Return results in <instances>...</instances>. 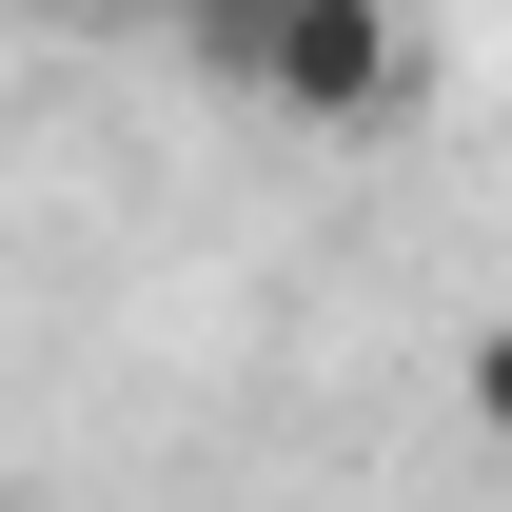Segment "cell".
I'll return each mask as SVG.
<instances>
[{"label": "cell", "mask_w": 512, "mask_h": 512, "mask_svg": "<svg viewBox=\"0 0 512 512\" xmlns=\"http://www.w3.org/2000/svg\"><path fill=\"white\" fill-rule=\"evenodd\" d=\"M256 99L316 119V138H394L414 99H434V40H414V0H296L276 60H256Z\"/></svg>", "instance_id": "cell-1"}, {"label": "cell", "mask_w": 512, "mask_h": 512, "mask_svg": "<svg viewBox=\"0 0 512 512\" xmlns=\"http://www.w3.org/2000/svg\"><path fill=\"white\" fill-rule=\"evenodd\" d=\"M99 20H158V0H99Z\"/></svg>", "instance_id": "cell-3"}, {"label": "cell", "mask_w": 512, "mask_h": 512, "mask_svg": "<svg viewBox=\"0 0 512 512\" xmlns=\"http://www.w3.org/2000/svg\"><path fill=\"white\" fill-rule=\"evenodd\" d=\"M276 20H296V0H158V40H178L197 79H237V99H256V60H276Z\"/></svg>", "instance_id": "cell-2"}]
</instances>
